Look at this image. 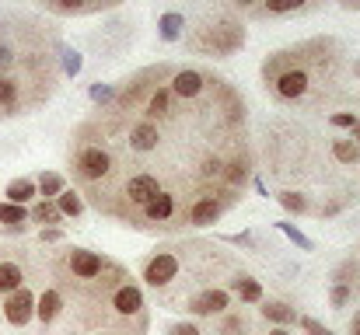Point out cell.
<instances>
[{
    "label": "cell",
    "instance_id": "6da1fadb",
    "mask_svg": "<svg viewBox=\"0 0 360 335\" xmlns=\"http://www.w3.org/2000/svg\"><path fill=\"white\" fill-rule=\"evenodd\" d=\"M252 168L245 98L207 67L133 74L70 136L77 189L133 227H210L245 196Z\"/></svg>",
    "mask_w": 360,
    "mask_h": 335
},
{
    "label": "cell",
    "instance_id": "7a4b0ae2",
    "mask_svg": "<svg viewBox=\"0 0 360 335\" xmlns=\"http://www.w3.org/2000/svg\"><path fill=\"white\" fill-rule=\"evenodd\" d=\"M262 91L273 105L301 115H340L357 105L354 63L336 35H315L262 60Z\"/></svg>",
    "mask_w": 360,
    "mask_h": 335
},
{
    "label": "cell",
    "instance_id": "3957f363",
    "mask_svg": "<svg viewBox=\"0 0 360 335\" xmlns=\"http://www.w3.org/2000/svg\"><path fill=\"white\" fill-rule=\"evenodd\" d=\"M245 46V21L217 11L214 18H203L189 35H186V49L196 56H231Z\"/></svg>",
    "mask_w": 360,
    "mask_h": 335
},
{
    "label": "cell",
    "instance_id": "277c9868",
    "mask_svg": "<svg viewBox=\"0 0 360 335\" xmlns=\"http://www.w3.org/2000/svg\"><path fill=\"white\" fill-rule=\"evenodd\" d=\"M175 272H179V255H175V248H161V251H154V255L143 262V280H147V287H154V290H168L172 280H175Z\"/></svg>",
    "mask_w": 360,
    "mask_h": 335
},
{
    "label": "cell",
    "instance_id": "5b68a950",
    "mask_svg": "<svg viewBox=\"0 0 360 335\" xmlns=\"http://www.w3.org/2000/svg\"><path fill=\"white\" fill-rule=\"evenodd\" d=\"M4 318H7V325H14V329L28 325V322L35 318V294H32L28 287H18V290L4 294Z\"/></svg>",
    "mask_w": 360,
    "mask_h": 335
},
{
    "label": "cell",
    "instance_id": "8992f818",
    "mask_svg": "<svg viewBox=\"0 0 360 335\" xmlns=\"http://www.w3.org/2000/svg\"><path fill=\"white\" fill-rule=\"evenodd\" d=\"M39 7L53 11V14H63V18H81V14H98V11H109L122 0H35Z\"/></svg>",
    "mask_w": 360,
    "mask_h": 335
},
{
    "label": "cell",
    "instance_id": "52a82bcc",
    "mask_svg": "<svg viewBox=\"0 0 360 335\" xmlns=\"http://www.w3.org/2000/svg\"><path fill=\"white\" fill-rule=\"evenodd\" d=\"M63 308H67V301H63V290H60V287H46V290L35 297V318H39L42 325H53V322L63 315Z\"/></svg>",
    "mask_w": 360,
    "mask_h": 335
},
{
    "label": "cell",
    "instance_id": "ba28073f",
    "mask_svg": "<svg viewBox=\"0 0 360 335\" xmlns=\"http://www.w3.org/2000/svg\"><path fill=\"white\" fill-rule=\"evenodd\" d=\"M329 154L340 168H357L360 164V143H354L350 136H329Z\"/></svg>",
    "mask_w": 360,
    "mask_h": 335
},
{
    "label": "cell",
    "instance_id": "9c48e42d",
    "mask_svg": "<svg viewBox=\"0 0 360 335\" xmlns=\"http://www.w3.org/2000/svg\"><path fill=\"white\" fill-rule=\"evenodd\" d=\"M262 318L276 322L280 329L283 325H297V311L290 304H283V301H262Z\"/></svg>",
    "mask_w": 360,
    "mask_h": 335
},
{
    "label": "cell",
    "instance_id": "30bf717a",
    "mask_svg": "<svg viewBox=\"0 0 360 335\" xmlns=\"http://www.w3.org/2000/svg\"><path fill=\"white\" fill-rule=\"evenodd\" d=\"M18 287H25V269L14 258H4L0 262V294H11Z\"/></svg>",
    "mask_w": 360,
    "mask_h": 335
},
{
    "label": "cell",
    "instance_id": "8fae6325",
    "mask_svg": "<svg viewBox=\"0 0 360 335\" xmlns=\"http://www.w3.org/2000/svg\"><path fill=\"white\" fill-rule=\"evenodd\" d=\"M235 297H238L241 304H259V301H262V287H259V280H252L248 272L238 276V283H235Z\"/></svg>",
    "mask_w": 360,
    "mask_h": 335
},
{
    "label": "cell",
    "instance_id": "7c38bea8",
    "mask_svg": "<svg viewBox=\"0 0 360 335\" xmlns=\"http://www.w3.org/2000/svg\"><path fill=\"white\" fill-rule=\"evenodd\" d=\"M0 221L7 230H25V221H28V210L18 206V203H0Z\"/></svg>",
    "mask_w": 360,
    "mask_h": 335
},
{
    "label": "cell",
    "instance_id": "4fadbf2b",
    "mask_svg": "<svg viewBox=\"0 0 360 335\" xmlns=\"http://www.w3.org/2000/svg\"><path fill=\"white\" fill-rule=\"evenodd\" d=\"M32 196H35V182H32V178H14V182L7 185V199L18 203V206H25Z\"/></svg>",
    "mask_w": 360,
    "mask_h": 335
},
{
    "label": "cell",
    "instance_id": "5bb4252c",
    "mask_svg": "<svg viewBox=\"0 0 360 335\" xmlns=\"http://www.w3.org/2000/svg\"><path fill=\"white\" fill-rule=\"evenodd\" d=\"M217 332H221V335H241V332H248V318H245L241 311H224V315H221V325H217Z\"/></svg>",
    "mask_w": 360,
    "mask_h": 335
},
{
    "label": "cell",
    "instance_id": "9a60e30c",
    "mask_svg": "<svg viewBox=\"0 0 360 335\" xmlns=\"http://www.w3.org/2000/svg\"><path fill=\"white\" fill-rule=\"evenodd\" d=\"M56 210H60L63 217H81V210H84V203H81V192H74V189L60 192V196H56Z\"/></svg>",
    "mask_w": 360,
    "mask_h": 335
},
{
    "label": "cell",
    "instance_id": "2e32d148",
    "mask_svg": "<svg viewBox=\"0 0 360 335\" xmlns=\"http://www.w3.org/2000/svg\"><path fill=\"white\" fill-rule=\"evenodd\" d=\"M28 217H32L35 223H60V221H63V214H60L53 203H39V206H35Z\"/></svg>",
    "mask_w": 360,
    "mask_h": 335
},
{
    "label": "cell",
    "instance_id": "e0dca14e",
    "mask_svg": "<svg viewBox=\"0 0 360 335\" xmlns=\"http://www.w3.org/2000/svg\"><path fill=\"white\" fill-rule=\"evenodd\" d=\"M276 199H280L290 214H308V210H311V206H308V196H301V192H280Z\"/></svg>",
    "mask_w": 360,
    "mask_h": 335
},
{
    "label": "cell",
    "instance_id": "ac0fdd59",
    "mask_svg": "<svg viewBox=\"0 0 360 335\" xmlns=\"http://www.w3.org/2000/svg\"><path fill=\"white\" fill-rule=\"evenodd\" d=\"M39 189H42V196H49V199H53V196H60V192H63V178H60V175H53V171H49V175L42 171V175H39Z\"/></svg>",
    "mask_w": 360,
    "mask_h": 335
},
{
    "label": "cell",
    "instance_id": "d6986e66",
    "mask_svg": "<svg viewBox=\"0 0 360 335\" xmlns=\"http://www.w3.org/2000/svg\"><path fill=\"white\" fill-rule=\"evenodd\" d=\"M350 301H354V287H347V283H336V287H333V294H329V304L340 311V308H347Z\"/></svg>",
    "mask_w": 360,
    "mask_h": 335
},
{
    "label": "cell",
    "instance_id": "ffe728a7",
    "mask_svg": "<svg viewBox=\"0 0 360 335\" xmlns=\"http://www.w3.org/2000/svg\"><path fill=\"white\" fill-rule=\"evenodd\" d=\"M179 28H182L179 14H165L161 18V39H179Z\"/></svg>",
    "mask_w": 360,
    "mask_h": 335
},
{
    "label": "cell",
    "instance_id": "44dd1931",
    "mask_svg": "<svg viewBox=\"0 0 360 335\" xmlns=\"http://www.w3.org/2000/svg\"><path fill=\"white\" fill-rule=\"evenodd\" d=\"M276 227H280V230H283V234H287V237L297 244V248H304V251H311V248H315V244H311V241H308V237H304V234L294 227V223H276Z\"/></svg>",
    "mask_w": 360,
    "mask_h": 335
},
{
    "label": "cell",
    "instance_id": "7402d4cb",
    "mask_svg": "<svg viewBox=\"0 0 360 335\" xmlns=\"http://www.w3.org/2000/svg\"><path fill=\"white\" fill-rule=\"evenodd\" d=\"M297 322H301V329H304L308 335H336L333 329H326L322 322H315V318H308V315H304V318H297Z\"/></svg>",
    "mask_w": 360,
    "mask_h": 335
},
{
    "label": "cell",
    "instance_id": "603a6c76",
    "mask_svg": "<svg viewBox=\"0 0 360 335\" xmlns=\"http://www.w3.org/2000/svg\"><path fill=\"white\" fill-rule=\"evenodd\" d=\"M168 335H200V329H196V325H172Z\"/></svg>",
    "mask_w": 360,
    "mask_h": 335
},
{
    "label": "cell",
    "instance_id": "cb8c5ba5",
    "mask_svg": "<svg viewBox=\"0 0 360 335\" xmlns=\"http://www.w3.org/2000/svg\"><path fill=\"white\" fill-rule=\"evenodd\" d=\"M39 241H42V244H53V241H60V230H42Z\"/></svg>",
    "mask_w": 360,
    "mask_h": 335
},
{
    "label": "cell",
    "instance_id": "d4e9b609",
    "mask_svg": "<svg viewBox=\"0 0 360 335\" xmlns=\"http://www.w3.org/2000/svg\"><path fill=\"white\" fill-rule=\"evenodd\" d=\"M350 140H354V143H360V115H357V122L350 126Z\"/></svg>",
    "mask_w": 360,
    "mask_h": 335
},
{
    "label": "cell",
    "instance_id": "484cf974",
    "mask_svg": "<svg viewBox=\"0 0 360 335\" xmlns=\"http://www.w3.org/2000/svg\"><path fill=\"white\" fill-rule=\"evenodd\" d=\"M340 7H347V11H360V0H340Z\"/></svg>",
    "mask_w": 360,
    "mask_h": 335
},
{
    "label": "cell",
    "instance_id": "4316f807",
    "mask_svg": "<svg viewBox=\"0 0 360 335\" xmlns=\"http://www.w3.org/2000/svg\"><path fill=\"white\" fill-rule=\"evenodd\" d=\"M269 335H290V332H287V329H280V325H276V329H269Z\"/></svg>",
    "mask_w": 360,
    "mask_h": 335
},
{
    "label": "cell",
    "instance_id": "83f0119b",
    "mask_svg": "<svg viewBox=\"0 0 360 335\" xmlns=\"http://www.w3.org/2000/svg\"><path fill=\"white\" fill-rule=\"evenodd\" d=\"M354 77H360V63H354Z\"/></svg>",
    "mask_w": 360,
    "mask_h": 335
}]
</instances>
